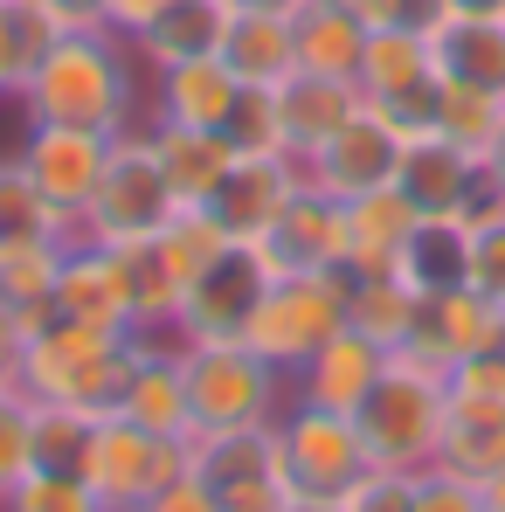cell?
I'll list each match as a JSON object with an SVG mask.
<instances>
[{
	"instance_id": "6da1fadb",
	"label": "cell",
	"mask_w": 505,
	"mask_h": 512,
	"mask_svg": "<svg viewBox=\"0 0 505 512\" xmlns=\"http://www.w3.org/2000/svg\"><path fill=\"white\" fill-rule=\"evenodd\" d=\"M139 49L111 28H84V35H56L35 63V77L21 84V118L28 125H77V132H132L139 118Z\"/></svg>"
},
{
	"instance_id": "7a4b0ae2",
	"label": "cell",
	"mask_w": 505,
	"mask_h": 512,
	"mask_svg": "<svg viewBox=\"0 0 505 512\" xmlns=\"http://www.w3.org/2000/svg\"><path fill=\"white\" fill-rule=\"evenodd\" d=\"M132 360H139L132 333H104V326H77V319H42L28 333V346H21L14 388L28 402H63V409H84V416H118Z\"/></svg>"
},
{
	"instance_id": "3957f363",
	"label": "cell",
	"mask_w": 505,
	"mask_h": 512,
	"mask_svg": "<svg viewBox=\"0 0 505 512\" xmlns=\"http://www.w3.org/2000/svg\"><path fill=\"white\" fill-rule=\"evenodd\" d=\"M353 423H360V443H367L374 464L429 471L443 457V429H450V381L436 367L409 360V353H388V374L353 409Z\"/></svg>"
},
{
	"instance_id": "277c9868",
	"label": "cell",
	"mask_w": 505,
	"mask_h": 512,
	"mask_svg": "<svg viewBox=\"0 0 505 512\" xmlns=\"http://www.w3.org/2000/svg\"><path fill=\"white\" fill-rule=\"evenodd\" d=\"M180 374H187V416L194 436H222V429H270L291 402V374H277L256 346L243 340H201L180 346Z\"/></svg>"
},
{
	"instance_id": "5b68a950",
	"label": "cell",
	"mask_w": 505,
	"mask_h": 512,
	"mask_svg": "<svg viewBox=\"0 0 505 512\" xmlns=\"http://www.w3.org/2000/svg\"><path fill=\"white\" fill-rule=\"evenodd\" d=\"M173 215H180V201H173L167 167H160V153H153V125L118 132V139H111V160L97 173V194H90L84 236L125 250V243H153Z\"/></svg>"
},
{
	"instance_id": "8992f818",
	"label": "cell",
	"mask_w": 505,
	"mask_h": 512,
	"mask_svg": "<svg viewBox=\"0 0 505 512\" xmlns=\"http://www.w3.org/2000/svg\"><path fill=\"white\" fill-rule=\"evenodd\" d=\"M270 436H277V478L291 499H346L374 471L360 423L339 409H319V402H284Z\"/></svg>"
},
{
	"instance_id": "52a82bcc",
	"label": "cell",
	"mask_w": 505,
	"mask_h": 512,
	"mask_svg": "<svg viewBox=\"0 0 505 512\" xmlns=\"http://www.w3.org/2000/svg\"><path fill=\"white\" fill-rule=\"evenodd\" d=\"M187 471H194L187 436H153V429L125 423V416H97V429L84 443V464H77V478L97 492L104 512H139L153 492H167Z\"/></svg>"
},
{
	"instance_id": "ba28073f",
	"label": "cell",
	"mask_w": 505,
	"mask_h": 512,
	"mask_svg": "<svg viewBox=\"0 0 505 512\" xmlns=\"http://www.w3.org/2000/svg\"><path fill=\"white\" fill-rule=\"evenodd\" d=\"M339 326H346V270L270 277V291L256 298L250 326H243V346H256L277 374H298Z\"/></svg>"
},
{
	"instance_id": "9c48e42d",
	"label": "cell",
	"mask_w": 505,
	"mask_h": 512,
	"mask_svg": "<svg viewBox=\"0 0 505 512\" xmlns=\"http://www.w3.org/2000/svg\"><path fill=\"white\" fill-rule=\"evenodd\" d=\"M270 256L256 243H229L222 256H208V270L187 284L180 319H173V346H201V340H243L256 298L270 291Z\"/></svg>"
},
{
	"instance_id": "30bf717a",
	"label": "cell",
	"mask_w": 505,
	"mask_h": 512,
	"mask_svg": "<svg viewBox=\"0 0 505 512\" xmlns=\"http://www.w3.org/2000/svg\"><path fill=\"white\" fill-rule=\"evenodd\" d=\"M402 146H409V139H402L374 104H360L319 153L298 160V180L319 187V194H333V201H360V194L395 187V173H402Z\"/></svg>"
},
{
	"instance_id": "8fae6325",
	"label": "cell",
	"mask_w": 505,
	"mask_h": 512,
	"mask_svg": "<svg viewBox=\"0 0 505 512\" xmlns=\"http://www.w3.org/2000/svg\"><path fill=\"white\" fill-rule=\"evenodd\" d=\"M14 160L35 180V194L84 236V215H90V194H97V173L111 160V139L104 132H77V125H28Z\"/></svg>"
},
{
	"instance_id": "7c38bea8",
	"label": "cell",
	"mask_w": 505,
	"mask_h": 512,
	"mask_svg": "<svg viewBox=\"0 0 505 512\" xmlns=\"http://www.w3.org/2000/svg\"><path fill=\"white\" fill-rule=\"evenodd\" d=\"M194 478L222 499V512H284L291 492L277 478V436L270 429H222V436H187Z\"/></svg>"
},
{
	"instance_id": "4fadbf2b",
	"label": "cell",
	"mask_w": 505,
	"mask_h": 512,
	"mask_svg": "<svg viewBox=\"0 0 505 512\" xmlns=\"http://www.w3.org/2000/svg\"><path fill=\"white\" fill-rule=\"evenodd\" d=\"M395 187H402V201L416 208L422 222H471L478 201L492 194L485 160L464 153V146L443 139V132H429V139H409V146H402V173H395Z\"/></svg>"
},
{
	"instance_id": "5bb4252c",
	"label": "cell",
	"mask_w": 505,
	"mask_h": 512,
	"mask_svg": "<svg viewBox=\"0 0 505 512\" xmlns=\"http://www.w3.org/2000/svg\"><path fill=\"white\" fill-rule=\"evenodd\" d=\"M499 333H505V305H492V298L471 291V284H450V291H422L416 326H409V340L395 346V353H409L422 367L450 374L457 360H471L478 346H492Z\"/></svg>"
},
{
	"instance_id": "9a60e30c",
	"label": "cell",
	"mask_w": 505,
	"mask_h": 512,
	"mask_svg": "<svg viewBox=\"0 0 505 512\" xmlns=\"http://www.w3.org/2000/svg\"><path fill=\"white\" fill-rule=\"evenodd\" d=\"M256 250L270 256L277 277H319V270H346V201L319 194L298 180V194L284 201V215L256 236Z\"/></svg>"
},
{
	"instance_id": "2e32d148",
	"label": "cell",
	"mask_w": 505,
	"mask_h": 512,
	"mask_svg": "<svg viewBox=\"0 0 505 512\" xmlns=\"http://www.w3.org/2000/svg\"><path fill=\"white\" fill-rule=\"evenodd\" d=\"M56 319L104 326V333H132V284H125V256L111 243L77 236L56 277Z\"/></svg>"
},
{
	"instance_id": "e0dca14e",
	"label": "cell",
	"mask_w": 505,
	"mask_h": 512,
	"mask_svg": "<svg viewBox=\"0 0 505 512\" xmlns=\"http://www.w3.org/2000/svg\"><path fill=\"white\" fill-rule=\"evenodd\" d=\"M381 374H388V346L367 340V333H353V326H339L333 340L291 374V402H319V409L353 416V409L374 395Z\"/></svg>"
},
{
	"instance_id": "ac0fdd59",
	"label": "cell",
	"mask_w": 505,
	"mask_h": 512,
	"mask_svg": "<svg viewBox=\"0 0 505 512\" xmlns=\"http://www.w3.org/2000/svg\"><path fill=\"white\" fill-rule=\"evenodd\" d=\"M291 194H298V160H291V153H236V167L215 187L208 215H215L236 243H256V236L284 215Z\"/></svg>"
},
{
	"instance_id": "d6986e66",
	"label": "cell",
	"mask_w": 505,
	"mask_h": 512,
	"mask_svg": "<svg viewBox=\"0 0 505 512\" xmlns=\"http://www.w3.org/2000/svg\"><path fill=\"white\" fill-rule=\"evenodd\" d=\"M236 97H243V77L222 56L167 63V70H153V118L146 125H201V132H222L229 111H236Z\"/></svg>"
},
{
	"instance_id": "ffe728a7",
	"label": "cell",
	"mask_w": 505,
	"mask_h": 512,
	"mask_svg": "<svg viewBox=\"0 0 505 512\" xmlns=\"http://www.w3.org/2000/svg\"><path fill=\"white\" fill-rule=\"evenodd\" d=\"M118 416L153 436H194L187 416V374H180V346L173 340H139V360L125 374V395H118Z\"/></svg>"
},
{
	"instance_id": "44dd1931",
	"label": "cell",
	"mask_w": 505,
	"mask_h": 512,
	"mask_svg": "<svg viewBox=\"0 0 505 512\" xmlns=\"http://www.w3.org/2000/svg\"><path fill=\"white\" fill-rule=\"evenodd\" d=\"M367 97L360 84H346V77H312V70H298V77H284L277 84V118H284V153L291 160H305V153H319L326 139H333L339 125L360 111Z\"/></svg>"
},
{
	"instance_id": "7402d4cb",
	"label": "cell",
	"mask_w": 505,
	"mask_h": 512,
	"mask_svg": "<svg viewBox=\"0 0 505 512\" xmlns=\"http://www.w3.org/2000/svg\"><path fill=\"white\" fill-rule=\"evenodd\" d=\"M416 222L422 215L402 201V187H381V194L346 201V270H353V277H388V270H402V250H409Z\"/></svg>"
},
{
	"instance_id": "603a6c76",
	"label": "cell",
	"mask_w": 505,
	"mask_h": 512,
	"mask_svg": "<svg viewBox=\"0 0 505 512\" xmlns=\"http://www.w3.org/2000/svg\"><path fill=\"white\" fill-rule=\"evenodd\" d=\"M429 56L443 84H471V90H499L505 97V21L492 14H443L429 28Z\"/></svg>"
},
{
	"instance_id": "cb8c5ba5",
	"label": "cell",
	"mask_w": 505,
	"mask_h": 512,
	"mask_svg": "<svg viewBox=\"0 0 505 512\" xmlns=\"http://www.w3.org/2000/svg\"><path fill=\"white\" fill-rule=\"evenodd\" d=\"M153 153L167 167V187L180 208H208L215 187L236 167V146L229 132H201V125H153Z\"/></svg>"
},
{
	"instance_id": "d4e9b609",
	"label": "cell",
	"mask_w": 505,
	"mask_h": 512,
	"mask_svg": "<svg viewBox=\"0 0 505 512\" xmlns=\"http://www.w3.org/2000/svg\"><path fill=\"white\" fill-rule=\"evenodd\" d=\"M222 63L256 90H277L284 77H298V28H291V14L236 7L229 14V35H222Z\"/></svg>"
},
{
	"instance_id": "484cf974",
	"label": "cell",
	"mask_w": 505,
	"mask_h": 512,
	"mask_svg": "<svg viewBox=\"0 0 505 512\" xmlns=\"http://www.w3.org/2000/svg\"><path fill=\"white\" fill-rule=\"evenodd\" d=\"M229 0H173L167 14L132 42L146 70H167V63H201V56H222V35H229Z\"/></svg>"
},
{
	"instance_id": "4316f807",
	"label": "cell",
	"mask_w": 505,
	"mask_h": 512,
	"mask_svg": "<svg viewBox=\"0 0 505 512\" xmlns=\"http://www.w3.org/2000/svg\"><path fill=\"white\" fill-rule=\"evenodd\" d=\"M291 28H298V70L360 84V56H367V35H374V28H367L346 0H312Z\"/></svg>"
},
{
	"instance_id": "83f0119b",
	"label": "cell",
	"mask_w": 505,
	"mask_h": 512,
	"mask_svg": "<svg viewBox=\"0 0 505 512\" xmlns=\"http://www.w3.org/2000/svg\"><path fill=\"white\" fill-rule=\"evenodd\" d=\"M77 236H42V243H7L0 250V298L28 319V333L42 319H56V277Z\"/></svg>"
},
{
	"instance_id": "f1b7e54d",
	"label": "cell",
	"mask_w": 505,
	"mask_h": 512,
	"mask_svg": "<svg viewBox=\"0 0 505 512\" xmlns=\"http://www.w3.org/2000/svg\"><path fill=\"white\" fill-rule=\"evenodd\" d=\"M429 84H436L429 35H416V28H374L367 35V56H360V97L367 104H388V97H409Z\"/></svg>"
},
{
	"instance_id": "f546056e",
	"label": "cell",
	"mask_w": 505,
	"mask_h": 512,
	"mask_svg": "<svg viewBox=\"0 0 505 512\" xmlns=\"http://www.w3.org/2000/svg\"><path fill=\"white\" fill-rule=\"evenodd\" d=\"M416 305H422V291H416V284H402L395 270H388V277H353V270H346V326L367 333V340H381L388 353L409 340Z\"/></svg>"
},
{
	"instance_id": "4dcf8cb0",
	"label": "cell",
	"mask_w": 505,
	"mask_h": 512,
	"mask_svg": "<svg viewBox=\"0 0 505 512\" xmlns=\"http://www.w3.org/2000/svg\"><path fill=\"white\" fill-rule=\"evenodd\" d=\"M49 42H56V28H49V14L35 0H0V104L21 97V84L35 77Z\"/></svg>"
},
{
	"instance_id": "1f68e13d",
	"label": "cell",
	"mask_w": 505,
	"mask_h": 512,
	"mask_svg": "<svg viewBox=\"0 0 505 512\" xmlns=\"http://www.w3.org/2000/svg\"><path fill=\"white\" fill-rule=\"evenodd\" d=\"M395 277L416 284V291H450V284H464V222H416V236H409Z\"/></svg>"
},
{
	"instance_id": "d6a6232c",
	"label": "cell",
	"mask_w": 505,
	"mask_h": 512,
	"mask_svg": "<svg viewBox=\"0 0 505 512\" xmlns=\"http://www.w3.org/2000/svg\"><path fill=\"white\" fill-rule=\"evenodd\" d=\"M464 284L505 305V194L492 187L478 201V215L464 222Z\"/></svg>"
},
{
	"instance_id": "836d02e7",
	"label": "cell",
	"mask_w": 505,
	"mask_h": 512,
	"mask_svg": "<svg viewBox=\"0 0 505 512\" xmlns=\"http://www.w3.org/2000/svg\"><path fill=\"white\" fill-rule=\"evenodd\" d=\"M42 236H77L21 173V160H0V250L7 243H42Z\"/></svg>"
},
{
	"instance_id": "e575fe53",
	"label": "cell",
	"mask_w": 505,
	"mask_h": 512,
	"mask_svg": "<svg viewBox=\"0 0 505 512\" xmlns=\"http://www.w3.org/2000/svg\"><path fill=\"white\" fill-rule=\"evenodd\" d=\"M505 125V97L499 90H471V84H443V104H436V132L443 139H457L464 153H492V139H499Z\"/></svg>"
},
{
	"instance_id": "d590c367",
	"label": "cell",
	"mask_w": 505,
	"mask_h": 512,
	"mask_svg": "<svg viewBox=\"0 0 505 512\" xmlns=\"http://www.w3.org/2000/svg\"><path fill=\"white\" fill-rule=\"evenodd\" d=\"M90 429H97V416H84V409L35 402V471H77Z\"/></svg>"
},
{
	"instance_id": "8d00e7d4",
	"label": "cell",
	"mask_w": 505,
	"mask_h": 512,
	"mask_svg": "<svg viewBox=\"0 0 505 512\" xmlns=\"http://www.w3.org/2000/svg\"><path fill=\"white\" fill-rule=\"evenodd\" d=\"M0 512H104V506H97V492H90L77 471H28L0 499Z\"/></svg>"
},
{
	"instance_id": "74e56055",
	"label": "cell",
	"mask_w": 505,
	"mask_h": 512,
	"mask_svg": "<svg viewBox=\"0 0 505 512\" xmlns=\"http://www.w3.org/2000/svg\"><path fill=\"white\" fill-rule=\"evenodd\" d=\"M35 471V402L21 388H0V499Z\"/></svg>"
},
{
	"instance_id": "f35d334b",
	"label": "cell",
	"mask_w": 505,
	"mask_h": 512,
	"mask_svg": "<svg viewBox=\"0 0 505 512\" xmlns=\"http://www.w3.org/2000/svg\"><path fill=\"white\" fill-rule=\"evenodd\" d=\"M229 146L236 153H284V118H277V90H256L243 84V97H236V111H229Z\"/></svg>"
},
{
	"instance_id": "ab89813d",
	"label": "cell",
	"mask_w": 505,
	"mask_h": 512,
	"mask_svg": "<svg viewBox=\"0 0 505 512\" xmlns=\"http://www.w3.org/2000/svg\"><path fill=\"white\" fill-rule=\"evenodd\" d=\"M422 499V471H388V464H374L346 499H339V512H416Z\"/></svg>"
},
{
	"instance_id": "60d3db41",
	"label": "cell",
	"mask_w": 505,
	"mask_h": 512,
	"mask_svg": "<svg viewBox=\"0 0 505 512\" xmlns=\"http://www.w3.org/2000/svg\"><path fill=\"white\" fill-rule=\"evenodd\" d=\"M416 512H492V506H485V485H478V478H464V471H450V464H429V471H422Z\"/></svg>"
},
{
	"instance_id": "b9f144b4",
	"label": "cell",
	"mask_w": 505,
	"mask_h": 512,
	"mask_svg": "<svg viewBox=\"0 0 505 512\" xmlns=\"http://www.w3.org/2000/svg\"><path fill=\"white\" fill-rule=\"evenodd\" d=\"M367 28H416V35H429L443 14H450V0H346Z\"/></svg>"
},
{
	"instance_id": "7bdbcfd3",
	"label": "cell",
	"mask_w": 505,
	"mask_h": 512,
	"mask_svg": "<svg viewBox=\"0 0 505 512\" xmlns=\"http://www.w3.org/2000/svg\"><path fill=\"white\" fill-rule=\"evenodd\" d=\"M167 7H173V0H104V28H111V35H125V42H139Z\"/></svg>"
},
{
	"instance_id": "ee69618b",
	"label": "cell",
	"mask_w": 505,
	"mask_h": 512,
	"mask_svg": "<svg viewBox=\"0 0 505 512\" xmlns=\"http://www.w3.org/2000/svg\"><path fill=\"white\" fill-rule=\"evenodd\" d=\"M139 512H222V499H215V492H208V485L187 471V478H173L167 492H153Z\"/></svg>"
},
{
	"instance_id": "f6af8a7d",
	"label": "cell",
	"mask_w": 505,
	"mask_h": 512,
	"mask_svg": "<svg viewBox=\"0 0 505 512\" xmlns=\"http://www.w3.org/2000/svg\"><path fill=\"white\" fill-rule=\"evenodd\" d=\"M49 14L56 35H84V28H104V0H35Z\"/></svg>"
},
{
	"instance_id": "bcb514c9",
	"label": "cell",
	"mask_w": 505,
	"mask_h": 512,
	"mask_svg": "<svg viewBox=\"0 0 505 512\" xmlns=\"http://www.w3.org/2000/svg\"><path fill=\"white\" fill-rule=\"evenodd\" d=\"M21 346H28V319L0 298V388H14V367H21Z\"/></svg>"
},
{
	"instance_id": "7dc6e473",
	"label": "cell",
	"mask_w": 505,
	"mask_h": 512,
	"mask_svg": "<svg viewBox=\"0 0 505 512\" xmlns=\"http://www.w3.org/2000/svg\"><path fill=\"white\" fill-rule=\"evenodd\" d=\"M229 7H256V14H291V21H298V14H305L312 0H229Z\"/></svg>"
},
{
	"instance_id": "c3c4849f",
	"label": "cell",
	"mask_w": 505,
	"mask_h": 512,
	"mask_svg": "<svg viewBox=\"0 0 505 512\" xmlns=\"http://www.w3.org/2000/svg\"><path fill=\"white\" fill-rule=\"evenodd\" d=\"M485 180L505 194V125H499V139H492V153H485Z\"/></svg>"
},
{
	"instance_id": "681fc988",
	"label": "cell",
	"mask_w": 505,
	"mask_h": 512,
	"mask_svg": "<svg viewBox=\"0 0 505 512\" xmlns=\"http://www.w3.org/2000/svg\"><path fill=\"white\" fill-rule=\"evenodd\" d=\"M450 14H492V21H505V0H450Z\"/></svg>"
},
{
	"instance_id": "f907efd6",
	"label": "cell",
	"mask_w": 505,
	"mask_h": 512,
	"mask_svg": "<svg viewBox=\"0 0 505 512\" xmlns=\"http://www.w3.org/2000/svg\"><path fill=\"white\" fill-rule=\"evenodd\" d=\"M485 506L505 512V471H499V478H485Z\"/></svg>"
},
{
	"instance_id": "816d5d0a",
	"label": "cell",
	"mask_w": 505,
	"mask_h": 512,
	"mask_svg": "<svg viewBox=\"0 0 505 512\" xmlns=\"http://www.w3.org/2000/svg\"><path fill=\"white\" fill-rule=\"evenodd\" d=\"M284 512H339V499H291Z\"/></svg>"
}]
</instances>
